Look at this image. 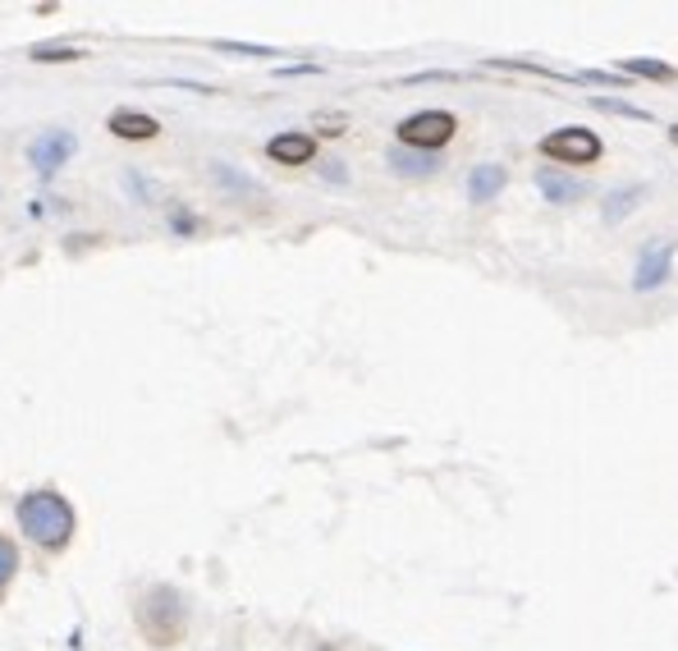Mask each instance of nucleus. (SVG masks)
<instances>
[{"label":"nucleus","instance_id":"nucleus-1","mask_svg":"<svg viewBox=\"0 0 678 651\" xmlns=\"http://www.w3.org/2000/svg\"><path fill=\"white\" fill-rule=\"evenodd\" d=\"M14 518H19V532L33 546H42V551H65L78 532V514L60 491H29L19 501Z\"/></svg>","mask_w":678,"mask_h":651},{"label":"nucleus","instance_id":"nucleus-2","mask_svg":"<svg viewBox=\"0 0 678 651\" xmlns=\"http://www.w3.org/2000/svg\"><path fill=\"white\" fill-rule=\"evenodd\" d=\"M134 624H138L143 642L156 647V651H170V647L184 642V633H189V606H184V596H179V587H170V583L147 587L138 602H134Z\"/></svg>","mask_w":678,"mask_h":651},{"label":"nucleus","instance_id":"nucleus-3","mask_svg":"<svg viewBox=\"0 0 678 651\" xmlns=\"http://www.w3.org/2000/svg\"><path fill=\"white\" fill-rule=\"evenodd\" d=\"M459 120L450 111H417L399 124V147H413V151H436L454 138Z\"/></svg>","mask_w":678,"mask_h":651},{"label":"nucleus","instance_id":"nucleus-4","mask_svg":"<svg viewBox=\"0 0 678 651\" xmlns=\"http://www.w3.org/2000/svg\"><path fill=\"white\" fill-rule=\"evenodd\" d=\"M541 156H551L560 166H591L596 156H601V138L591 134V128H555V134L541 138Z\"/></svg>","mask_w":678,"mask_h":651},{"label":"nucleus","instance_id":"nucleus-5","mask_svg":"<svg viewBox=\"0 0 678 651\" xmlns=\"http://www.w3.org/2000/svg\"><path fill=\"white\" fill-rule=\"evenodd\" d=\"M74 134L69 128H46V134H37L33 143H29V161L42 170V175H50V170H60L69 156H74Z\"/></svg>","mask_w":678,"mask_h":651},{"label":"nucleus","instance_id":"nucleus-6","mask_svg":"<svg viewBox=\"0 0 678 651\" xmlns=\"http://www.w3.org/2000/svg\"><path fill=\"white\" fill-rule=\"evenodd\" d=\"M267 156L280 166H307L312 156H317V138L303 134V128H290V134H275L267 143Z\"/></svg>","mask_w":678,"mask_h":651},{"label":"nucleus","instance_id":"nucleus-7","mask_svg":"<svg viewBox=\"0 0 678 651\" xmlns=\"http://www.w3.org/2000/svg\"><path fill=\"white\" fill-rule=\"evenodd\" d=\"M106 128L115 138H124V143H147V138L161 134V124H156L151 115H143V111H115L106 120Z\"/></svg>","mask_w":678,"mask_h":651},{"label":"nucleus","instance_id":"nucleus-8","mask_svg":"<svg viewBox=\"0 0 678 651\" xmlns=\"http://www.w3.org/2000/svg\"><path fill=\"white\" fill-rule=\"evenodd\" d=\"M669 276V244L665 239H656L646 252H642V262H637V276H633V284L637 290H656V284Z\"/></svg>","mask_w":678,"mask_h":651},{"label":"nucleus","instance_id":"nucleus-9","mask_svg":"<svg viewBox=\"0 0 678 651\" xmlns=\"http://www.w3.org/2000/svg\"><path fill=\"white\" fill-rule=\"evenodd\" d=\"M505 166H495V161H486V166H477L473 170V179H467V198H473V202H490L495 193H500L505 189Z\"/></svg>","mask_w":678,"mask_h":651},{"label":"nucleus","instance_id":"nucleus-10","mask_svg":"<svg viewBox=\"0 0 678 651\" xmlns=\"http://www.w3.org/2000/svg\"><path fill=\"white\" fill-rule=\"evenodd\" d=\"M536 184H541V193L551 198V202H568V198H583V193H587L583 179H568V175H560V170H541Z\"/></svg>","mask_w":678,"mask_h":651},{"label":"nucleus","instance_id":"nucleus-11","mask_svg":"<svg viewBox=\"0 0 678 651\" xmlns=\"http://www.w3.org/2000/svg\"><path fill=\"white\" fill-rule=\"evenodd\" d=\"M389 166H395L399 175H431L440 161H436V156L431 151H413V147H395V151H389Z\"/></svg>","mask_w":678,"mask_h":651},{"label":"nucleus","instance_id":"nucleus-12","mask_svg":"<svg viewBox=\"0 0 678 651\" xmlns=\"http://www.w3.org/2000/svg\"><path fill=\"white\" fill-rule=\"evenodd\" d=\"M14 574H19V546L10 537H0V602H5Z\"/></svg>","mask_w":678,"mask_h":651},{"label":"nucleus","instance_id":"nucleus-13","mask_svg":"<svg viewBox=\"0 0 678 651\" xmlns=\"http://www.w3.org/2000/svg\"><path fill=\"white\" fill-rule=\"evenodd\" d=\"M33 60L37 65H65V60H83L78 46H33Z\"/></svg>","mask_w":678,"mask_h":651},{"label":"nucleus","instance_id":"nucleus-14","mask_svg":"<svg viewBox=\"0 0 678 651\" xmlns=\"http://www.w3.org/2000/svg\"><path fill=\"white\" fill-rule=\"evenodd\" d=\"M633 202H637V189H619L610 198V206H606V221H623V216L633 212Z\"/></svg>","mask_w":678,"mask_h":651},{"label":"nucleus","instance_id":"nucleus-15","mask_svg":"<svg viewBox=\"0 0 678 651\" xmlns=\"http://www.w3.org/2000/svg\"><path fill=\"white\" fill-rule=\"evenodd\" d=\"M212 175H216V184H229V189H244V193H257V184H252V179H244V175H234L229 166H212Z\"/></svg>","mask_w":678,"mask_h":651},{"label":"nucleus","instance_id":"nucleus-16","mask_svg":"<svg viewBox=\"0 0 678 651\" xmlns=\"http://www.w3.org/2000/svg\"><path fill=\"white\" fill-rule=\"evenodd\" d=\"M623 69H629V74H646V78H674V69H665V65H651V60H629Z\"/></svg>","mask_w":678,"mask_h":651},{"label":"nucleus","instance_id":"nucleus-17","mask_svg":"<svg viewBox=\"0 0 678 651\" xmlns=\"http://www.w3.org/2000/svg\"><path fill=\"white\" fill-rule=\"evenodd\" d=\"M321 651H339V647H330V642H326V647H321Z\"/></svg>","mask_w":678,"mask_h":651},{"label":"nucleus","instance_id":"nucleus-18","mask_svg":"<svg viewBox=\"0 0 678 651\" xmlns=\"http://www.w3.org/2000/svg\"><path fill=\"white\" fill-rule=\"evenodd\" d=\"M674 143H678V128H674Z\"/></svg>","mask_w":678,"mask_h":651}]
</instances>
